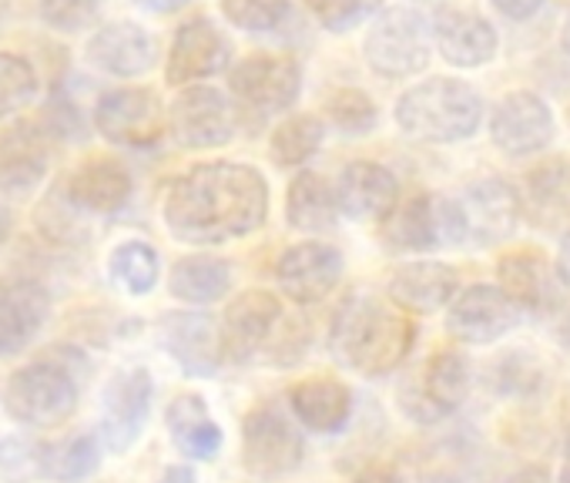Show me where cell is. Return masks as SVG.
I'll return each mask as SVG.
<instances>
[{"label": "cell", "instance_id": "cell-3", "mask_svg": "<svg viewBox=\"0 0 570 483\" xmlns=\"http://www.w3.org/2000/svg\"><path fill=\"white\" fill-rule=\"evenodd\" d=\"M483 95L460 78H430L413 85L396 101V125L403 135L430 145H456L483 125Z\"/></svg>", "mask_w": 570, "mask_h": 483}, {"label": "cell", "instance_id": "cell-18", "mask_svg": "<svg viewBox=\"0 0 570 483\" xmlns=\"http://www.w3.org/2000/svg\"><path fill=\"white\" fill-rule=\"evenodd\" d=\"M51 316L48 289L31 276H0V359L24 353Z\"/></svg>", "mask_w": 570, "mask_h": 483}, {"label": "cell", "instance_id": "cell-17", "mask_svg": "<svg viewBox=\"0 0 570 483\" xmlns=\"http://www.w3.org/2000/svg\"><path fill=\"white\" fill-rule=\"evenodd\" d=\"M497 286L520 313H533V316L553 313L563 296L557 266L537 249H513V253L500 256Z\"/></svg>", "mask_w": 570, "mask_h": 483}, {"label": "cell", "instance_id": "cell-13", "mask_svg": "<svg viewBox=\"0 0 570 483\" xmlns=\"http://www.w3.org/2000/svg\"><path fill=\"white\" fill-rule=\"evenodd\" d=\"M453 201L460 208L466 241H476V246H497V241H507L520 225L517 188L497 175L470 181L463 188V195Z\"/></svg>", "mask_w": 570, "mask_h": 483}, {"label": "cell", "instance_id": "cell-32", "mask_svg": "<svg viewBox=\"0 0 570 483\" xmlns=\"http://www.w3.org/2000/svg\"><path fill=\"white\" fill-rule=\"evenodd\" d=\"M168 289H171L175 299H181L188 306L218 303L232 289V263L228 259H215V256L178 259L171 276H168Z\"/></svg>", "mask_w": 570, "mask_h": 483}, {"label": "cell", "instance_id": "cell-27", "mask_svg": "<svg viewBox=\"0 0 570 483\" xmlns=\"http://www.w3.org/2000/svg\"><path fill=\"white\" fill-rule=\"evenodd\" d=\"M161 339L168 353L195 376H212L222 363V343H218V326L208 316H191V313H175L161 326Z\"/></svg>", "mask_w": 570, "mask_h": 483}, {"label": "cell", "instance_id": "cell-10", "mask_svg": "<svg viewBox=\"0 0 570 483\" xmlns=\"http://www.w3.org/2000/svg\"><path fill=\"white\" fill-rule=\"evenodd\" d=\"M232 95L255 115H275L293 108L303 91V68L289 55H252L228 75Z\"/></svg>", "mask_w": 570, "mask_h": 483}, {"label": "cell", "instance_id": "cell-22", "mask_svg": "<svg viewBox=\"0 0 570 483\" xmlns=\"http://www.w3.org/2000/svg\"><path fill=\"white\" fill-rule=\"evenodd\" d=\"M336 201L340 211L356 221H383L400 201V181L386 165L353 161L340 175Z\"/></svg>", "mask_w": 570, "mask_h": 483}, {"label": "cell", "instance_id": "cell-41", "mask_svg": "<svg viewBox=\"0 0 570 483\" xmlns=\"http://www.w3.org/2000/svg\"><path fill=\"white\" fill-rule=\"evenodd\" d=\"M313 8L326 31L346 34V31L360 28L366 18H373L383 8V0H313Z\"/></svg>", "mask_w": 570, "mask_h": 483}, {"label": "cell", "instance_id": "cell-12", "mask_svg": "<svg viewBox=\"0 0 570 483\" xmlns=\"http://www.w3.org/2000/svg\"><path fill=\"white\" fill-rule=\"evenodd\" d=\"M95 128L115 145L151 148L165 135V105L148 88H118L98 101Z\"/></svg>", "mask_w": 570, "mask_h": 483}, {"label": "cell", "instance_id": "cell-42", "mask_svg": "<svg viewBox=\"0 0 570 483\" xmlns=\"http://www.w3.org/2000/svg\"><path fill=\"white\" fill-rule=\"evenodd\" d=\"M101 4L105 0H41V14L51 28L75 34V31H85L98 18Z\"/></svg>", "mask_w": 570, "mask_h": 483}, {"label": "cell", "instance_id": "cell-39", "mask_svg": "<svg viewBox=\"0 0 570 483\" xmlns=\"http://www.w3.org/2000/svg\"><path fill=\"white\" fill-rule=\"evenodd\" d=\"M326 115L346 135H370L376 128V121H380V111H376L373 98L356 91V88L333 91L326 98Z\"/></svg>", "mask_w": 570, "mask_h": 483}, {"label": "cell", "instance_id": "cell-14", "mask_svg": "<svg viewBox=\"0 0 570 483\" xmlns=\"http://www.w3.org/2000/svg\"><path fill=\"white\" fill-rule=\"evenodd\" d=\"M343 279V253L330 241H299L275 263V283L282 296L299 306L323 303Z\"/></svg>", "mask_w": 570, "mask_h": 483}, {"label": "cell", "instance_id": "cell-29", "mask_svg": "<svg viewBox=\"0 0 570 483\" xmlns=\"http://www.w3.org/2000/svg\"><path fill=\"white\" fill-rule=\"evenodd\" d=\"M296 420L316 433H340L353 416V393L340 379H306L289 390Z\"/></svg>", "mask_w": 570, "mask_h": 483}, {"label": "cell", "instance_id": "cell-19", "mask_svg": "<svg viewBox=\"0 0 570 483\" xmlns=\"http://www.w3.org/2000/svg\"><path fill=\"white\" fill-rule=\"evenodd\" d=\"M51 168V135L38 121H18L0 135V195H31Z\"/></svg>", "mask_w": 570, "mask_h": 483}, {"label": "cell", "instance_id": "cell-1", "mask_svg": "<svg viewBox=\"0 0 570 483\" xmlns=\"http://www.w3.org/2000/svg\"><path fill=\"white\" fill-rule=\"evenodd\" d=\"M268 185L238 161H205L178 175L161 201L168 231L185 246H225L265 225Z\"/></svg>", "mask_w": 570, "mask_h": 483}, {"label": "cell", "instance_id": "cell-46", "mask_svg": "<svg viewBox=\"0 0 570 483\" xmlns=\"http://www.w3.org/2000/svg\"><path fill=\"white\" fill-rule=\"evenodd\" d=\"M503 483H550V473L543 466H523L513 476H507Z\"/></svg>", "mask_w": 570, "mask_h": 483}, {"label": "cell", "instance_id": "cell-36", "mask_svg": "<svg viewBox=\"0 0 570 483\" xmlns=\"http://www.w3.org/2000/svg\"><path fill=\"white\" fill-rule=\"evenodd\" d=\"M158 256L145 241H121L108 259L111 279L128 293V296H148L158 286Z\"/></svg>", "mask_w": 570, "mask_h": 483}, {"label": "cell", "instance_id": "cell-2", "mask_svg": "<svg viewBox=\"0 0 570 483\" xmlns=\"http://www.w3.org/2000/svg\"><path fill=\"white\" fill-rule=\"evenodd\" d=\"M413 343L416 323L370 289H353L330 323V353L360 376H386L400 369Z\"/></svg>", "mask_w": 570, "mask_h": 483}, {"label": "cell", "instance_id": "cell-5", "mask_svg": "<svg viewBox=\"0 0 570 483\" xmlns=\"http://www.w3.org/2000/svg\"><path fill=\"white\" fill-rule=\"evenodd\" d=\"M430 51H433L430 21L413 8H393L380 14L363 41L366 65L390 81L420 75L430 65Z\"/></svg>", "mask_w": 570, "mask_h": 483}, {"label": "cell", "instance_id": "cell-49", "mask_svg": "<svg viewBox=\"0 0 570 483\" xmlns=\"http://www.w3.org/2000/svg\"><path fill=\"white\" fill-rule=\"evenodd\" d=\"M8 235H11V215H8L4 208H0V246L8 241Z\"/></svg>", "mask_w": 570, "mask_h": 483}, {"label": "cell", "instance_id": "cell-43", "mask_svg": "<svg viewBox=\"0 0 570 483\" xmlns=\"http://www.w3.org/2000/svg\"><path fill=\"white\" fill-rule=\"evenodd\" d=\"M490 4L507 18V21H530L547 0H490Z\"/></svg>", "mask_w": 570, "mask_h": 483}, {"label": "cell", "instance_id": "cell-4", "mask_svg": "<svg viewBox=\"0 0 570 483\" xmlns=\"http://www.w3.org/2000/svg\"><path fill=\"white\" fill-rule=\"evenodd\" d=\"M78 376L61 359H35L21 366L4 386L8 413L28 430H58L78 410Z\"/></svg>", "mask_w": 570, "mask_h": 483}, {"label": "cell", "instance_id": "cell-24", "mask_svg": "<svg viewBox=\"0 0 570 483\" xmlns=\"http://www.w3.org/2000/svg\"><path fill=\"white\" fill-rule=\"evenodd\" d=\"M520 198V218L530 225L553 231L570 221V165L567 158H547L533 165L523 175V188L517 191Z\"/></svg>", "mask_w": 570, "mask_h": 483}, {"label": "cell", "instance_id": "cell-30", "mask_svg": "<svg viewBox=\"0 0 570 483\" xmlns=\"http://www.w3.org/2000/svg\"><path fill=\"white\" fill-rule=\"evenodd\" d=\"M383 241L393 253H426L440 246V228H436V208L433 195H413L403 205H396L383 221Z\"/></svg>", "mask_w": 570, "mask_h": 483}, {"label": "cell", "instance_id": "cell-47", "mask_svg": "<svg viewBox=\"0 0 570 483\" xmlns=\"http://www.w3.org/2000/svg\"><path fill=\"white\" fill-rule=\"evenodd\" d=\"M158 483H198V476H195V470H191V466L178 463V466H168V470L158 476Z\"/></svg>", "mask_w": 570, "mask_h": 483}, {"label": "cell", "instance_id": "cell-26", "mask_svg": "<svg viewBox=\"0 0 570 483\" xmlns=\"http://www.w3.org/2000/svg\"><path fill=\"white\" fill-rule=\"evenodd\" d=\"M68 198L81 211L111 215L131 198V171L118 158H91L75 168L68 181Z\"/></svg>", "mask_w": 570, "mask_h": 483}, {"label": "cell", "instance_id": "cell-38", "mask_svg": "<svg viewBox=\"0 0 570 483\" xmlns=\"http://www.w3.org/2000/svg\"><path fill=\"white\" fill-rule=\"evenodd\" d=\"M225 18L248 31V34H268L278 31L293 14V0H222Z\"/></svg>", "mask_w": 570, "mask_h": 483}, {"label": "cell", "instance_id": "cell-11", "mask_svg": "<svg viewBox=\"0 0 570 483\" xmlns=\"http://www.w3.org/2000/svg\"><path fill=\"white\" fill-rule=\"evenodd\" d=\"M553 115L537 91L517 88L493 105L490 138L510 158H533L553 145Z\"/></svg>", "mask_w": 570, "mask_h": 483}, {"label": "cell", "instance_id": "cell-9", "mask_svg": "<svg viewBox=\"0 0 570 483\" xmlns=\"http://www.w3.org/2000/svg\"><path fill=\"white\" fill-rule=\"evenodd\" d=\"M155 379L145 366L118 369L101 396V443L111 453H128L148 426Z\"/></svg>", "mask_w": 570, "mask_h": 483}, {"label": "cell", "instance_id": "cell-51", "mask_svg": "<svg viewBox=\"0 0 570 483\" xmlns=\"http://www.w3.org/2000/svg\"><path fill=\"white\" fill-rule=\"evenodd\" d=\"M557 483H570V460L563 463V470H560V480Z\"/></svg>", "mask_w": 570, "mask_h": 483}, {"label": "cell", "instance_id": "cell-37", "mask_svg": "<svg viewBox=\"0 0 570 483\" xmlns=\"http://www.w3.org/2000/svg\"><path fill=\"white\" fill-rule=\"evenodd\" d=\"M38 95V75L21 55L0 51V121L28 108Z\"/></svg>", "mask_w": 570, "mask_h": 483}, {"label": "cell", "instance_id": "cell-35", "mask_svg": "<svg viewBox=\"0 0 570 483\" xmlns=\"http://www.w3.org/2000/svg\"><path fill=\"white\" fill-rule=\"evenodd\" d=\"M323 121L313 118V115H296L289 121H282L275 131H272V141H268V151H272V161L282 165V168H296L303 161H309L320 145H323Z\"/></svg>", "mask_w": 570, "mask_h": 483}, {"label": "cell", "instance_id": "cell-40", "mask_svg": "<svg viewBox=\"0 0 570 483\" xmlns=\"http://www.w3.org/2000/svg\"><path fill=\"white\" fill-rule=\"evenodd\" d=\"M45 443L28 436H8L0 440V476L8 483H31L45 476Z\"/></svg>", "mask_w": 570, "mask_h": 483}, {"label": "cell", "instance_id": "cell-7", "mask_svg": "<svg viewBox=\"0 0 570 483\" xmlns=\"http://www.w3.org/2000/svg\"><path fill=\"white\" fill-rule=\"evenodd\" d=\"M306 460V440L299 426L278 406L262 403L242 420V466L252 476L278 480L289 476Z\"/></svg>", "mask_w": 570, "mask_h": 483}, {"label": "cell", "instance_id": "cell-21", "mask_svg": "<svg viewBox=\"0 0 570 483\" xmlns=\"http://www.w3.org/2000/svg\"><path fill=\"white\" fill-rule=\"evenodd\" d=\"M433 41L453 68H483L497 58V31L487 18L463 8H440L433 14Z\"/></svg>", "mask_w": 570, "mask_h": 483}, {"label": "cell", "instance_id": "cell-8", "mask_svg": "<svg viewBox=\"0 0 570 483\" xmlns=\"http://www.w3.org/2000/svg\"><path fill=\"white\" fill-rule=\"evenodd\" d=\"M282 323H285V313H282L278 296L265 289H248L235 296L218 323L222 356H228L232 363H248L255 356L268 359Z\"/></svg>", "mask_w": 570, "mask_h": 483}, {"label": "cell", "instance_id": "cell-25", "mask_svg": "<svg viewBox=\"0 0 570 483\" xmlns=\"http://www.w3.org/2000/svg\"><path fill=\"white\" fill-rule=\"evenodd\" d=\"M88 58L105 75L138 78V75H148L151 71V65L158 58V48H155V38L145 28H138L131 21H115V24H105L91 38Z\"/></svg>", "mask_w": 570, "mask_h": 483}, {"label": "cell", "instance_id": "cell-31", "mask_svg": "<svg viewBox=\"0 0 570 483\" xmlns=\"http://www.w3.org/2000/svg\"><path fill=\"white\" fill-rule=\"evenodd\" d=\"M285 218L299 231H330L340 218L336 188L316 171H299L285 195Z\"/></svg>", "mask_w": 570, "mask_h": 483}, {"label": "cell", "instance_id": "cell-45", "mask_svg": "<svg viewBox=\"0 0 570 483\" xmlns=\"http://www.w3.org/2000/svg\"><path fill=\"white\" fill-rule=\"evenodd\" d=\"M557 273H560V283L570 286V225L567 231L560 235V249H557Z\"/></svg>", "mask_w": 570, "mask_h": 483}, {"label": "cell", "instance_id": "cell-16", "mask_svg": "<svg viewBox=\"0 0 570 483\" xmlns=\"http://www.w3.org/2000/svg\"><path fill=\"white\" fill-rule=\"evenodd\" d=\"M165 128L181 148H218L235 135V115L215 88H185L165 111Z\"/></svg>", "mask_w": 570, "mask_h": 483}, {"label": "cell", "instance_id": "cell-34", "mask_svg": "<svg viewBox=\"0 0 570 483\" xmlns=\"http://www.w3.org/2000/svg\"><path fill=\"white\" fill-rule=\"evenodd\" d=\"M101 436L98 433H75L61 440L58 446L45 450V476L61 483L88 480L101 466Z\"/></svg>", "mask_w": 570, "mask_h": 483}, {"label": "cell", "instance_id": "cell-28", "mask_svg": "<svg viewBox=\"0 0 570 483\" xmlns=\"http://www.w3.org/2000/svg\"><path fill=\"white\" fill-rule=\"evenodd\" d=\"M165 423H168V436L181 456L212 460L222 450V426L212 420L208 403L198 393L175 396L165 410Z\"/></svg>", "mask_w": 570, "mask_h": 483}, {"label": "cell", "instance_id": "cell-50", "mask_svg": "<svg viewBox=\"0 0 570 483\" xmlns=\"http://www.w3.org/2000/svg\"><path fill=\"white\" fill-rule=\"evenodd\" d=\"M560 48H563V55L570 58V14H567V21H563V28H560Z\"/></svg>", "mask_w": 570, "mask_h": 483}, {"label": "cell", "instance_id": "cell-53", "mask_svg": "<svg viewBox=\"0 0 570 483\" xmlns=\"http://www.w3.org/2000/svg\"><path fill=\"white\" fill-rule=\"evenodd\" d=\"M567 121H570V111H567Z\"/></svg>", "mask_w": 570, "mask_h": 483}, {"label": "cell", "instance_id": "cell-23", "mask_svg": "<svg viewBox=\"0 0 570 483\" xmlns=\"http://www.w3.org/2000/svg\"><path fill=\"white\" fill-rule=\"evenodd\" d=\"M456 289H460V276H456L453 266L423 259V263H406V266H400L390 276L386 299L393 306H400L403 313L430 316V313L450 306V299L456 296Z\"/></svg>", "mask_w": 570, "mask_h": 483}, {"label": "cell", "instance_id": "cell-48", "mask_svg": "<svg viewBox=\"0 0 570 483\" xmlns=\"http://www.w3.org/2000/svg\"><path fill=\"white\" fill-rule=\"evenodd\" d=\"M135 4H141V8H148V11H155V14H171V11L185 8L188 0H135Z\"/></svg>", "mask_w": 570, "mask_h": 483}, {"label": "cell", "instance_id": "cell-33", "mask_svg": "<svg viewBox=\"0 0 570 483\" xmlns=\"http://www.w3.org/2000/svg\"><path fill=\"white\" fill-rule=\"evenodd\" d=\"M487 383L493 393H503V396H517V400L537 396L547 386V363L530 349H510L490 363Z\"/></svg>", "mask_w": 570, "mask_h": 483}, {"label": "cell", "instance_id": "cell-20", "mask_svg": "<svg viewBox=\"0 0 570 483\" xmlns=\"http://www.w3.org/2000/svg\"><path fill=\"white\" fill-rule=\"evenodd\" d=\"M228 61H232L228 38L208 18H191L188 24L178 28L171 41L165 75H168V85H191V81L225 71Z\"/></svg>", "mask_w": 570, "mask_h": 483}, {"label": "cell", "instance_id": "cell-44", "mask_svg": "<svg viewBox=\"0 0 570 483\" xmlns=\"http://www.w3.org/2000/svg\"><path fill=\"white\" fill-rule=\"evenodd\" d=\"M350 483H403V476H400V470L390 466V463H370V466H363Z\"/></svg>", "mask_w": 570, "mask_h": 483}, {"label": "cell", "instance_id": "cell-15", "mask_svg": "<svg viewBox=\"0 0 570 483\" xmlns=\"http://www.w3.org/2000/svg\"><path fill=\"white\" fill-rule=\"evenodd\" d=\"M520 309L500 293V286H470L450 299L446 309V333L466 346H487L517 329Z\"/></svg>", "mask_w": 570, "mask_h": 483}, {"label": "cell", "instance_id": "cell-52", "mask_svg": "<svg viewBox=\"0 0 570 483\" xmlns=\"http://www.w3.org/2000/svg\"><path fill=\"white\" fill-rule=\"evenodd\" d=\"M567 453H570V433H567Z\"/></svg>", "mask_w": 570, "mask_h": 483}, {"label": "cell", "instance_id": "cell-6", "mask_svg": "<svg viewBox=\"0 0 570 483\" xmlns=\"http://www.w3.org/2000/svg\"><path fill=\"white\" fill-rule=\"evenodd\" d=\"M473 386L470 359L460 349H440L426 359V366L400 386V410L413 423H440L456 413Z\"/></svg>", "mask_w": 570, "mask_h": 483}]
</instances>
